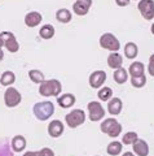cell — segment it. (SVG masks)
Listing matches in <instances>:
<instances>
[{"instance_id": "6da1fadb", "label": "cell", "mask_w": 154, "mask_h": 156, "mask_svg": "<svg viewBox=\"0 0 154 156\" xmlns=\"http://www.w3.org/2000/svg\"><path fill=\"white\" fill-rule=\"evenodd\" d=\"M34 116L40 121H45L48 119H51L52 115L55 113V105L52 101H39V103L34 104L32 107Z\"/></svg>"}, {"instance_id": "7a4b0ae2", "label": "cell", "mask_w": 154, "mask_h": 156, "mask_svg": "<svg viewBox=\"0 0 154 156\" xmlns=\"http://www.w3.org/2000/svg\"><path fill=\"white\" fill-rule=\"evenodd\" d=\"M62 85L59 80H44L39 86V94L42 96H59L61 94Z\"/></svg>"}, {"instance_id": "3957f363", "label": "cell", "mask_w": 154, "mask_h": 156, "mask_svg": "<svg viewBox=\"0 0 154 156\" xmlns=\"http://www.w3.org/2000/svg\"><path fill=\"white\" fill-rule=\"evenodd\" d=\"M100 129L102 133L109 135L110 138H117V136L122 133V125L114 119H106L102 121Z\"/></svg>"}, {"instance_id": "277c9868", "label": "cell", "mask_w": 154, "mask_h": 156, "mask_svg": "<svg viewBox=\"0 0 154 156\" xmlns=\"http://www.w3.org/2000/svg\"><path fill=\"white\" fill-rule=\"evenodd\" d=\"M100 46L104 50H109L110 52H118L121 48V43H119L118 38L112 33H104L100 37Z\"/></svg>"}, {"instance_id": "5b68a950", "label": "cell", "mask_w": 154, "mask_h": 156, "mask_svg": "<svg viewBox=\"0 0 154 156\" xmlns=\"http://www.w3.org/2000/svg\"><path fill=\"white\" fill-rule=\"evenodd\" d=\"M65 121L69 128L75 129L78 126L83 125L85 121V113L83 109H73L65 116Z\"/></svg>"}, {"instance_id": "8992f818", "label": "cell", "mask_w": 154, "mask_h": 156, "mask_svg": "<svg viewBox=\"0 0 154 156\" xmlns=\"http://www.w3.org/2000/svg\"><path fill=\"white\" fill-rule=\"evenodd\" d=\"M21 100H22L21 92L17 89H14V87H9V89H7L5 92H4V103H5L8 108L17 107L21 103Z\"/></svg>"}, {"instance_id": "52a82bcc", "label": "cell", "mask_w": 154, "mask_h": 156, "mask_svg": "<svg viewBox=\"0 0 154 156\" xmlns=\"http://www.w3.org/2000/svg\"><path fill=\"white\" fill-rule=\"evenodd\" d=\"M87 109H88L89 120L92 121V122H96V121H100L104 119L105 109H104V107L101 105L100 101H89L87 105Z\"/></svg>"}, {"instance_id": "ba28073f", "label": "cell", "mask_w": 154, "mask_h": 156, "mask_svg": "<svg viewBox=\"0 0 154 156\" xmlns=\"http://www.w3.org/2000/svg\"><path fill=\"white\" fill-rule=\"evenodd\" d=\"M0 38L3 39V43H4V47L7 48L9 52H17L20 50V44H18L16 37H14V34L11 33V31H2L0 33Z\"/></svg>"}, {"instance_id": "9c48e42d", "label": "cell", "mask_w": 154, "mask_h": 156, "mask_svg": "<svg viewBox=\"0 0 154 156\" xmlns=\"http://www.w3.org/2000/svg\"><path fill=\"white\" fill-rule=\"evenodd\" d=\"M137 8L146 21H150L154 18V0H140Z\"/></svg>"}, {"instance_id": "30bf717a", "label": "cell", "mask_w": 154, "mask_h": 156, "mask_svg": "<svg viewBox=\"0 0 154 156\" xmlns=\"http://www.w3.org/2000/svg\"><path fill=\"white\" fill-rule=\"evenodd\" d=\"M105 81H106V73L104 70H95L93 73H91L88 78L89 86L92 89H100L105 83Z\"/></svg>"}, {"instance_id": "8fae6325", "label": "cell", "mask_w": 154, "mask_h": 156, "mask_svg": "<svg viewBox=\"0 0 154 156\" xmlns=\"http://www.w3.org/2000/svg\"><path fill=\"white\" fill-rule=\"evenodd\" d=\"M91 5H92V0H76L73 4V11L76 16H85Z\"/></svg>"}, {"instance_id": "7c38bea8", "label": "cell", "mask_w": 154, "mask_h": 156, "mask_svg": "<svg viewBox=\"0 0 154 156\" xmlns=\"http://www.w3.org/2000/svg\"><path fill=\"white\" fill-rule=\"evenodd\" d=\"M64 130H65V126L60 120H53L48 125V134H49V136H52V138H59V136H61L64 134Z\"/></svg>"}, {"instance_id": "4fadbf2b", "label": "cell", "mask_w": 154, "mask_h": 156, "mask_svg": "<svg viewBox=\"0 0 154 156\" xmlns=\"http://www.w3.org/2000/svg\"><path fill=\"white\" fill-rule=\"evenodd\" d=\"M27 146L26 138L23 135H14L12 140H11V147L13 152H21V151H25Z\"/></svg>"}, {"instance_id": "5bb4252c", "label": "cell", "mask_w": 154, "mask_h": 156, "mask_svg": "<svg viewBox=\"0 0 154 156\" xmlns=\"http://www.w3.org/2000/svg\"><path fill=\"white\" fill-rule=\"evenodd\" d=\"M76 101V98L73 94H62L61 96L57 98V104L61 108H71Z\"/></svg>"}, {"instance_id": "9a60e30c", "label": "cell", "mask_w": 154, "mask_h": 156, "mask_svg": "<svg viewBox=\"0 0 154 156\" xmlns=\"http://www.w3.org/2000/svg\"><path fill=\"white\" fill-rule=\"evenodd\" d=\"M43 16L39 12H28L25 16V25L27 27H35L42 22Z\"/></svg>"}, {"instance_id": "2e32d148", "label": "cell", "mask_w": 154, "mask_h": 156, "mask_svg": "<svg viewBox=\"0 0 154 156\" xmlns=\"http://www.w3.org/2000/svg\"><path fill=\"white\" fill-rule=\"evenodd\" d=\"M122 100L119 98H112L109 101H108V112L113 116H118L119 113L122 112Z\"/></svg>"}, {"instance_id": "e0dca14e", "label": "cell", "mask_w": 154, "mask_h": 156, "mask_svg": "<svg viewBox=\"0 0 154 156\" xmlns=\"http://www.w3.org/2000/svg\"><path fill=\"white\" fill-rule=\"evenodd\" d=\"M132 146H133V151H135V155H136V156H148V154H149V146H148V143L144 139L137 138V140Z\"/></svg>"}, {"instance_id": "ac0fdd59", "label": "cell", "mask_w": 154, "mask_h": 156, "mask_svg": "<svg viewBox=\"0 0 154 156\" xmlns=\"http://www.w3.org/2000/svg\"><path fill=\"white\" fill-rule=\"evenodd\" d=\"M122 64L123 57L118 52H110V55L108 56V65L112 69H118V68H122Z\"/></svg>"}, {"instance_id": "d6986e66", "label": "cell", "mask_w": 154, "mask_h": 156, "mask_svg": "<svg viewBox=\"0 0 154 156\" xmlns=\"http://www.w3.org/2000/svg\"><path fill=\"white\" fill-rule=\"evenodd\" d=\"M144 72H145V66H144L142 62L140 61H135L132 62L128 68V73L131 77H139V76H144Z\"/></svg>"}, {"instance_id": "ffe728a7", "label": "cell", "mask_w": 154, "mask_h": 156, "mask_svg": "<svg viewBox=\"0 0 154 156\" xmlns=\"http://www.w3.org/2000/svg\"><path fill=\"white\" fill-rule=\"evenodd\" d=\"M14 82H16V74L11 70H7L4 72L2 76H0V85L4 86V87H9L12 86Z\"/></svg>"}, {"instance_id": "44dd1931", "label": "cell", "mask_w": 154, "mask_h": 156, "mask_svg": "<svg viewBox=\"0 0 154 156\" xmlns=\"http://www.w3.org/2000/svg\"><path fill=\"white\" fill-rule=\"evenodd\" d=\"M113 78L118 85H123V83H126L128 80V72L124 69V68H118V69L114 70Z\"/></svg>"}, {"instance_id": "7402d4cb", "label": "cell", "mask_w": 154, "mask_h": 156, "mask_svg": "<svg viewBox=\"0 0 154 156\" xmlns=\"http://www.w3.org/2000/svg\"><path fill=\"white\" fill-rule=\"evenodd\" d=\"M71 12L66 8H61L56 12V20L61 23H69L71 21Z\"/></svg>"}, {"instance_id": "603a6c76", "label": "cell", "mask_w": 154, "mask_h": 156, "mask_svg": "<svg viewBox=\"0 0 154 156\" xmlns=\"http://www.w3.org/2000/svg\"><path fill=\"white\" fill-rule=\"evenodd\" d=\"M139 53V47L136 46V43L133 42H128L126 46H124V56L127 58H135Z\"/></svg>"}, {"instance_id": "cb8c5ba5", "label": "cell", "mask_w": 154, "mask_h": 156, "mask_svg": "<svg viewBox=\"0 0 154 156\" xmlns=\"http://www.w3.org/2000/svg\"><path fill=\"white\" fill-rule=\"evenodd\" d=\"M106 152L110 156H118L119 154L122 152V143L118 142V140H113L110 142L106 147Z\"/></svg>"}, {"instance_id": "d4e9b609", "label": "cell", "mask_w": 154, "mask_h": 156, "mask_svg": "<svg viewBox=\"0 0 154 156\" xmlns=\"http://www.w3.org/2000/svg\"><path fill=\"white\" fill-rule=\"evenodd\" d=\"M39 35L43 38V39H51V38H53L55 37V27L52 26V25H44V26H42L40 29V31H39Z\"/></svg>"}, {"instance_id": "484cf974", "label": "cell", "mask_w": 154, "mask_h": 156, "mask_svg": "<svg viewBox=\"0 0 154 156\" xmlns=\"http://www.w3.org/2000/svg\"><path fill=\"white\" fill-rule=\"evenodd\" d=\"M23 156H55V152L51 148L44 147L40 151H27L23 154Z\"/></svg>"}, {"instance_id": "4316f807", "label": "cell", "mask_w": 154, "mask_h": 156, "mask_svg": "<svg viewBox=\"0 0 154 156\" xmlns=\"http://www.w3.org/2000/svg\"><path fill=\"white\" fill-rule=\"evenodd\" d=\"M97 96H99L100 100H102V101H109V100L113 98V90L110 89V87H102V89L99 90Z\"/></svg>"}, {"instance_id": "83f0119b", "label": "cell", "mask_w": 154, "mask_h": 156, "mask_svg": "<svg viewBox=\"0 0 154 156\" xmlns=\"http://www.w3.org/2000/svg\"><path fill=\"white\" fill-rule=\"evenodd\" d=\"M28 77H30V80L34 82V83H38V85H40L42 82L44 81V74L38 69H32V70L28 72Z\"/></svg>"}, {"instance_id": "f1b7e54d", "label": "cell", "mask_w": 154, "mask_h": 156, "mask_svg": "<svg viewBox=\"0 0 154 156\" xmlns=\"http://www.w3.org/2000/svg\"><path fill=\"white\" fill-rule=\"evenodd\" d=\"M137 134L135 133V131H128V133H126L123 135V138H122V143L123 144H126V146H129V144H133L137 140Z\"/></svg>"}, {"instance_id": "f546056e", "label": "cell", "mask_w": 154, "mask_h": 156, "mask_svg": "<svg viewBox=\"0 0 154 156\" xmlns=\"http://www.w3.org/2000/svg\"><path fill=\"white\" fill-rule=\"evenodd\" d=\"M146 83V77L144 76H139V77H131V85L136 89H141Z\"/></svg>"}, {"instance_id": "4dcf8cb0", "label": "cell", "mask_w": 154, "mask_h": 156, "mask_svg": "<svg viewBox=\"0 0 154 156\" xmlns=\"http://www.w3.org/2000/svg\"><path fill=\"white\" fill-rule=\"evenodd\" d=\"M0 156H13V151H11V146L5 140H0Z\"/></svg>"}, {"instance_id": "1f68e13d", "label": "cell", "mask_w": 154, "mask_h": 156, "mask_svg": "<svg viewBox=\"0 0 154 156\" xmlns=\"http://www.w3.org/2000/svg\"><path fill=\"white\" fill-rule=\"evenodd\" d=\"M148 72L149 74L154 77V53L150 56V58H149V65H148Z\"/></svg>"}, {"instance_id": "d6a6232c", "label": "cell", "mask_w": 154, "mask_h": 156, "mask_svg": "<svg viewBox=\"0 0 154 156\" xmlns=\"http://www.w3.org/2000/svg\"><path fill=\"white\" fill-rule=\"evenodd\" d=\"M129 2H131V0H115L117 5H119V7H127Z\"/></svg>"}, {"instance_id": "836d02e7", "label": "cell", "mask_w": 154, "mask_h": 156, "mask_svg": "<svg viewBox=\"0 0 154 156\" xmlns=\"http://www.w3.org/2000/svg\"><path fill=\"white\" fill-rule=\"evenodd\" d=\"M123 156H136V155H135L133 152H131V151H128V152H124Z\"/></svg>"}, {"instance_id": "e575fe53", "label": "cell", "mask_w": 154, "mask_h": 156, "mask_svg": "<svg viewBox=\"0 0 154 156\" xmlns=\"http://www.w3.org/2000/svg\"><path fill=\"white\" fill-rule=\"evenodd\" d=\"M3 58H4V52H3L2 50H0V61H2Z\"/></svg>"}, {"instance_id": "d590c367", "label": "cell", "mask_w": 154, "mask_h": 156, "mask_svg": "<svg viewBox=\"0 0 154 156\" xmlns=\"http://www.w3.org/2000/svg\"><path fill=\"white\" fill-rule=\"evenodd\" d=\"M150 31H152V34H153V35H154V23H153V25L150 26Z\"/></svg>"}, {"instance_id": "8d00e7d4", "label": "cell", "mask_w": 154, "mask_h": 156, "mask_svg": "<svg viewBox=\"0 0 154 156\" xmlns=\"http://www.w3.org/2000/svg\"><path fill=\"white\" fill-rule=\"evenodd\" d=\"M4 46V43H3V39L2 38H0V50H2V47Z\"/></svg>"}, {"instance_id": "74e56055", "label": "cell", "mask_w": 154, "mask_h": 156, "mask_svg": "<svg viewBox=\"0 0 154 156\" xmlns=\"http://www.w3.org/2000/svg\"><path fill=\"white\" fill-rule=\"evenodd\" d=\"M96 156H99V155H96Z\"/></svg>"}]
</instances>
